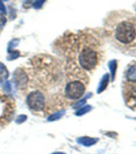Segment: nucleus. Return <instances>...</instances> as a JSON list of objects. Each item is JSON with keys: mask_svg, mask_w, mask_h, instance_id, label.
<instances>
[{"mask_svg": "<svg viewBox=\"0 0 136 154\" xmlns=\"http://www.w3.org/2000/svg\"><path fill=\"white\" fill-rule=\"evenodd\" d=\"M122 95L126 104L136 110V60H134L125 70L122 80Z\"/></svg>", "mask_w": 136, "mask_h": 154, "instance_id": "nucleus-1", "label": "nucleus"}, {"mask_svg": "<svg viewBox=\"0 0 136 154\" xmlns=\"http://www.w3.org/2000/svg\"><path fill=\"white\" fill-rule=\"evenodd\" d=\"M115 38L123 44L132 43L136 38V29L131 23L123 21L118 25L115 31Z\"/></svg>", "mask_w": 136, "mask_h": 154, "instance_id": "nucleus-2", "label": "nucleus"}, {"mask_svg": "<svg viewBox=\"0 0 136 154\" xmlns=\"http://www.w3.org/2000/svg\"><path fill=\"white\" fill-rule=\"evenodd\" d=\"M79 64L83 69L91 71L98 64V54L92 48H85L79 55Z\"/></svg>", "mask_w": 136, "mask_h": 154, "instance_id": "nucleus-3", "label": "nucleus"}, {"mask_svg": "<svg viewBox=\"0 0 136 154\" xmlns=\"http://www.w3.org/2000/svg\"><path fill=\"white\" fill-rule=\"evenodd\" d=\"M86 87L79 81L70 82L65 88V94L67 98L71 100H77L83 96Z\"/></svg>", "mask_w": 136, "mask_h": 154, "instance_id": "nucleus-4", "label": "nucleus"}, {"mask_svg": "<svg viewBox=\"0 0 136 154\" xmlns=\"http://www.w3.org/2000/svg\"><path fill=\"white\" fill-rule=\"evenodd\" d=\"M26 103L31 110L36 111V112L41 111L44 108V104H45L44 96L40 91H32L27 96Z\"/></svg>", "mask_w": 136, "mask_h": 154, "instance_id": "nucleus-5", "label": "nucleus"}, {"mask_svg": "<svg viewBox=\"0 0 136 154\" xmlns=\"http://www.w3.org/2000/svg\"><path fill=\"white\" fill-rule=\"evenodd\" d=\"M14 79L15 85L19 88H24L27 84V76L26 72L21 69H17L14 73Z\"/></svg>", "mask_w": 136, "mask_h": 154, "instance_id": "nucleus-6", "label": "nucleus"}, {"mask_svg": "<svg viewBox=\"0 0 136 154\" xmlns=\"http://www.w3.org/2000/svg\"><path fill=\"white\" fill-rule=\"evenodd\" d=\"M98 140V138H91V137H80L79 139L77 140L78 143H79L82 145H84L86 147H90L93 144H96L97 141Z\"/></svg>", "mask_w": 136, "mask_h": 154, "instance_id": "nucleus-7", "label": "nucleus"}, {"mask_svg": "<svg viewBox=\"0 0 136 154\" xmlns=\"http://www.w3.org/2000/svg\"><path fill=\"white\" fill-rule=\"evenodd\" d=\"M108 83H109V75L108 74H105L103 75V79L99 83V86L98 88V91L97 92L98 93H101V92H103L106 88H107V87L108 85Z\"/></svg>", "mask_w": 136, "mask_h": 154, "instance_id": "nucleus-8", "label": "nucleus"}, {"mask_svg": "<svg viewBox=\"0 0 136 154\" xmlns=\"http://www.w3.org/2000/svg\"><path fill=\"white\" fill-rule=\"evenodd\" d=\"M66 113L65 110H61V111H59L57 112L54 113L52 115H50L49 117L47 118V120L49 121H55V120H59L60 118H62L64 114Z\"/></svg>", "mask_w": 136, "mask_h": 154, "instance_id": "nucleus-9", "label": "nucleus"}, {"mask_svg": "<svg viewBox=\"0 0 136 154\" xmlns=\"http://www.w3.org/2000/svg\"><path fill=\"white\" fill-rule=\"evenodd\" d=\"M109 67H110V72H111V76H112V80L115 79V72L117 69V62L115 60H112L109 63Z\"/></svg>", "mask_w": 136, "mask_h": 154, "instance_id": "nucleus-10", "label": "nucleus"}, {"mask_svg": "<svg viewBox=\"0 0 136 154\" xmlns=\"http://www.w3.org/2000/svg\"><path fill=\"white\" fill-rule=\"evenodd\" d=\"M19 43V39L18 38H14V39H12L9 43H8V48H7V51L9 53L14 51V48L15 47L18 46V44Z\"/></svg>", "mask_w": 136, "mask_h": 154, "instance_id": "nucleus-11", "label": "nucleus"}, {"mask_svg": "<svg viewBox=\"0 0 136 154\" xmlns=\"http://www.w3.org/2000/svg\"><path fill=\"white\" fill-rule=\"evenodd\" d=\"M91 110V106L90 105H87V106H85V107H82V108H79L77 112H75V115L76 116H83L84 114H86V112H88L89 111Z\"/></svg>", "mask_w": 136, "mask_h": 154, "instance_id": "nucleus-12", "label": "nucleus"}, {"mask_svg": "<svg viewBox=\"0 0 136 154\" xmlns=\"http://www.w3.org/2000/svg\"><path fill=\"white\" fill-rule=\"evenodd\" d=\"M89 96H91V94H88V95H87V96H86L85 98L83 99V100H79V102H77V103H75L74 106H73V108H75V109H79V108H82V107L84 105V103H86V99L88 98Z\"/></svg>", "mask_w": 136, "mask_h": 154, "instance_id": "nucleus-13", "label": "nucleus"}, {"mask_svg": "<svg viewBox=\"0 0 136 154\" xmlns=\"http://www.w3.org/2000/svg\"><path fill=\"white\" fill-rule=\"evenodd\" d=\"M46 0H35L33 3V7L35 9H39L43 7Z\"/></svg>", "mask_w": 136, "mask_h": 154, "instance_id": "nucleus-14", "label": "nucleus"}, {"mask_svg": "<svg viewBox=\"0 0 136 154\" xmlns=\"http://www.w3.org/2000/svg\"><path fill=\"white\" fill-rule=\"evenodd\" d=\"M19 56V52L18 51H12V52L10 53L9 56H8V60H15Z\"/></svg>", "mask_w": 136, "mask_h": 154, "instance_id": "nucleus-15", "label": "nucleus"}, {"mask_svg": "<svg viewBox=\"0 0 136 154\" xmlns=\"http://www.w3.org/2000/svg\"><path fill=\"white\" fill-rule=\"evenodd\" d=\"M7 23V19L5 18V16L3 14H2L0 13V28H2L3 26Z\"/></svg>", "mask_w": 136, "mask_h": 154, "instance_id": "nucleus-16", "label": "nucleus"}, {"mask_svg": "<svg viewBox=\"0 0 136 154\" xmlns=\"http://www.w3.org/2000/svg\"><path fill=\"white\" fill-rule=\"evenodd\" d=\"M27 119L25 115H20L19 116H18V118L16 119V123L17 124H22V123H23L25 120Z\"/></svg>", "mask_w": 136, "mask_h": 154, "instance_id": "nucleus-17", "label": "nucleus"}, {"mask_svg": "<svg viewBox=\"0 0 136 154\" xmlns=\"http://www.w3.org/2000/svg\"><path fill=\"white\" fill-rule=\"evenodd\" d=\"M0 12L2 13V14H6L7 13V10H6V7H5L2 0H0Z\"/></svg>", "mask_w": 136, "mask_h": 154, "instance_id": "nucleus-18", "label": "nucleus"}, {"mask_svg": "<svg viewBox=\"0 0 136 154\" xmlns=\"http://www.w3.org/2000/svg\"><path fill=\"white\" fill-rule=\"evenodd\" d=\"M3 88L6 91H8L10 92L11 90V84H10L9 82H5V85L3 87Z\"/></svg>", "mask_w": 136, "mask_h": 154, "instance_id": "nucleus-19", "label": "nucleus"}, {"mask_svg": "<svg viewBox=\"0 0 136 154\" xmlns=\"http://www.w3.org/2000/svg\"><path fill=\"white\" fill-rule=\"evenodd\" d=\"M51 154H65L64 152H53Z\"/></svg>", "mask_w": 136, "mask_h": 154, "instance_id": "nucleus-20", "label": "nucleus"}, {"mask_svg": "<svg viewBox=\"0 0 136 154\" xmlns=\"http://www.w3.org/2000/svg\"><path fill=\"white\" fill-rule=\"evenodd\" d=\"M23 2H26V3H28V2H31L32 0H23Z\"/></svg>", "mask_w": 136, "mask_h": 154, "instance_id": "nucleus-21", "label": "nucleus"}, {"mask_svg": "<svg viewBox=\"0 0 136 154\" xmlns=\"http://www.w3.org/2000/svg\"><path fill=\"white\" fill-rule=\"evenodd\" d=\"M3 1H8V0H3Z\"/></svg>", "mask_w": 136, "mask_h": 154, "instance_id": "nucleus-22", "label": "nucleus"}]
</instances>
